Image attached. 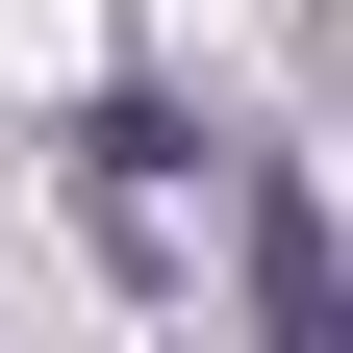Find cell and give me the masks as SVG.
<instances>
[{
	"label": "cell",
	"instance_id": "obj_1",
	"mask_svg": "<svg viewBox=\"0 0 353 353\" xmlns=\"http://www.w3.org/2000/svg\"><path fill=\"white\" fill-rule=\"evenodd\" d=\"M228 228H252V328H278V353H353V252H328V202H303V176H228Z\"/></svg>",
	"mask_w": 353,
	"mask_h": 353
},
{
	"label": "cell",
	"instance_id": "obj_2",
	"mask_svg": "<svg viewBox=\"0 0 353 353\" xmlns=\"http://www.w3.org/2000/svg\"><path fill=\"white\" fill-rule=\"evenodd\" d=\"M76 228H101V278H176V126H152V101L76 126Z\"/></svg>",
	"mask_w": 353,
	"mask_h": 353
}]
</instances>
